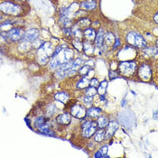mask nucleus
Here are the masks:
<instances>
[{"label":"nucleus","instance_id":"1","mask_svg":"<svg viewBox=\"0 0 158 158\" xmlns=\"http://www.w3.org/2000/svg\"><path fill=\"white\" fill-rule=\"evenodd\" d=\"M129 44L138 48H144L146 46L147 42L141 35L135 33H128L126 38Z\"/></svg>","mask_w":158,"mask_h":158},{"label":"nucleus","instance_id":"2","mask_svg":"<svg viewBox=\"0 0 158 158\" xmlns=\"http://www.w3.org/2000/svg\"><path fill=\"white\" fill-rule=\"evenodd\" d=\"M137 65L133 61H124L120 63L118 69L120 73L125 76L132 75L136 69Z\"/></svg>","mask_w":158,"mask_h":158},{"label":"nucleus","instance_id":"3","mask_svg":"<svg viewBox=\"0 0 158 158\" xmlns=\"http://www.w3.org/2000/svg\"><path fill=\"white\" fill-rule=\"evenodd\" d=\"M97 123L94 121H86L81 125L82 133L86 138H90L95 134L97 130Z\"/></svg>","mask_w":158,"mask_h":158},{"label":"nucleus","instance_id":"4","mask_svg":"<svg viewBox=\"0 0 158 158\" xmlns=\"http://www.w3.org/2000/svg\"><path fill=\"white\" fill-rule=\"evenodd\" d=\"M70 114L75 118L82 119L86 116V111L80 105H74L71 108Z\"/></svg>","mask_w":158,"mask_h":158},{"label":"nucleus","instance_id":"5","mask_svg":"<svg viewBox=\"0 0 158 158\" xmlns=\"http://www.w3.org/2000/svg\"><path fill=\"white\" fill-rule=\"evenodd\" d=\"M138 74L140 78L142 80H148L151 77V69L148 65L144 64L139 69Z\"/></svg>","mask_w":158,"mask_h":158},{"label":"nucleus","instance_id":"6","mask_svg":"<svg viewBox=\"0 0 158 158\" xmlns=\"http://www.w3.org/2000/svg\"><path fill=\"white\" fill-rule=\"evenodd\" d=\"M72 115L68 113H64L56 117V123L61 125H68L72 121Z\"/></svg>","mask_w":158,"mask_h":158},{"label":"nucleus","instance_id":"7","mask_svg":"<svg viewBox=\"0 0 158 158\" xmlns=\"http://www.w3.org/2000/svg\"><path fill=\"white\" fill-rule=\"evenodd\" d=\"M24 34H23L21 30L18 28H13L8 31L6 34V37L9 38L13 41H18L20 39L22 40Z\"/></svg>","mask_w":158,"mask_h":158},{"label":"nucleus","instance_id":"8","mask_svg":"<svg viewBox=\"0 0 158 158\" xmlns=\"http://www.w3.org/2000/svg\"><path fill=\"white\" fill-rule=\"evenodd\" d=\"M119 128V125L115 121L110 122L108 125L107 130L106 132L105 139H108L111 137L114 134L115 132L118 130Z\"/></svg>","mask_w":158,"mask_h":158},{"label":"nucleus","instance_id":"9","mask_svg":"<svg viewBox=\"0 0 158 158\" xmlns=\"http://www.w3.org/2000/svg\"><path fill=\"white\" fill-rule=\"evenodd\" d=\"M40 33L35 29H31L24 33L22 40L26 41H33L36 40L39 37Z\"/></svg>","mask_w":158,"mask_h":158},{"label":"nucleus","instance_id":"10","mask_svg":"<svg viewBox=\"0 0 158 158\" xmlns=\"http://www.w3.org/2000/svg\"><path fill=\"white\" fill-rule=\"evenodd\" d=\"M105 34L103 30H100L96 34L95 38V44L96 47L100 48L104 44Z\"/></svg>","mask_w":158,"mask_h":158},{"label":"nucleus","instance_id":"11","mask_svg":"<svg viewBox=\"0 0 158 158\" xmlns=\"http://www.w3.org/2000/svg\"><path fill=\"white\" fill-rule=\"evenodd\" d=\"M54 97L55 100L63 103H67L69 98L68 94L64 92H58L55 94Z\"/></svg>","mask_w":158,"mask_h":158},{"label":"nucleus","instance_id":"12","mask_svg":"<svg viewBox=\"0 0 158 158\" xmlns=\"http://www.w3.org/2000/svg\"><path fill=\"white\" fill-rule=\"evenodd\" d=\"M51 125L46 123L38 128L40 132L44 134L48 135L53 136L54 135V132L51 128Z\"/></svg>","mask_w":158,"mask_h":158},{"label":"nucleus","instance_id":"13","mask_svg":"<svg viewBox=\"0 0 158 158\" xmlns=\"http://www.w3.org/2000/svg\"><path fill=\"white\" fill-rule=\"evenodd\" d=\"M101 112V109L97 107H91L86 111V116L91 118L98 116Z\"/></svg>","mask_w":158,"mask_h":158},{"label":"nucleus","instance_id":"14","mask_svg":"<svg viewBox=\"0 0 158 158\" xmlns=\"http://www.w3.org/2000/svg\"><path fill=\"white\" fill-rule=\"evenodd\" d=\"M49 119L44 116H40L37 118L34 122V125L35 128H39L40 127L47 123Z\"/></svg>","mask_w":158,"mask_h":158},{"label":"nucleus","instance_id":"15","mask_svg":"<svg viewBox=\"0 0 158 158\" xmlns=\"http://www.w3.org/2000/svg\"><path fill=\"white\" fill-rule=\"evenodd\" d=\"M98 126L100 129H103L109 123L108 118L106 117L102 116L99 117L97 120Z\"/></svg>","mask_w":158,"mask_h":158},{"label":"nucleus","instance_id":"16","mask_svg":"<svg viewBox=\"0 0 158 158\" xmlns=\"http://www.w3.org/2000/svg\"><path fill=\"white\" fill-rule=\"evenodd\" d=\"M108 84V83L106 80H104L99 84L97 89V93L99 95L103 96L105 94L107 88Z\"/></svg>","mask_w":158,"mask_h":158},{"label":"nucleus","instance_id":"17","mask_svg":"<svg viewBox=\"0 0 158 158\" xmlns=\"http://www.w3.org/2000/svg\"><path fill=\"white\" fill-rule=\"evenodd\" d=\"M106 132L103 129L98 131L94 137V140L97 142H102L105 137Z\"/></svg>","mask_w":158,"mask_h":158},{"label":"nucleus","instance_id":"18","mask_svg":"<svg viewBox=\"0 0 158 158\" xmlns=\"http://www.w3.org/2000/svg\"><path fill=\"white\" fill-rule=\"evenodd\" d=\"M90 80H89L86 78H83L81 81H79L77 84V87L79 89H84L88 88L89 86Z\"/></svg>","mask_w":158,"mask_h":158},{"label":"nucleus","instance_id":"19","mask_svg":"<svg viewBox=\"0 0 158 158\" xmlns=\"http://www.w3.org/2000/svg\"><path fill=\"white\" fill-rule=\"evenodd\" d=\"M81 62H82V61L79 58H77L74 62H72V69H71V71H70L69 73H72V72H76L77 69L81 65Z\"/></svg>","mask_w":158,"mask_h":158},{"label":"nucleus","instance_id":"20","mask_svg":"<svg viewBox=\"0 0 158 158\" xmlns=\"http://www.w3.org/2000/svg\"><path fill=\"white\" fill-rule=\"evenodd\" d=\"M115 38L114 35L111 33H107L106 35H105L104 42H106L108 44L111 45L115 42Z\"/></svg>","mask_w":158,"mask_h":158},{"label":"nucleus","instance_id":"21","mask_svg":"<svg viewBox=\"0 0 158 158\" xmlns=\"http://www.w3.org/2000/svg\"><path fill=\"white\" fill-rule=\"evenodd\" d=\"M84 35L86 38H88L90 40H93L95 39L96 34L95 31L92 29H86L84 32Z\"/></svg>","mask_w":158,"mask_h":158},{"label":"nucleus","instance_id":"22","mask_svg":"<svg viewBox=\"0 0 158 158\" xmlns=\"http://www.w3.org/2000/svg\"><path fill=\"white\" fill-rule=\"evenodd\" d=\"M145 53L150 56H154L158 55V48H148L145 50Z\"/></svg>","mask_w":158,"mask_h":158},{"label":"nucleus","instance_id":"23","mask_svg":"<svg viewBox=\"0 0 158 158\" xmlns=\"http://www.w3.org/2000/svg\"><path fill=\"white\" fill-rule=\"evenodd\" d=\"M56 108L53 105H50L46 108V115L47 116H52L56 111Z\"/></svg>","mask_w":158,"mask_h":158},{"label":"nucleus","instance_id":"24","mask_svg":"<svg viewBox=\"0 0 158 158\" xmlns=\"http://www.w3.org/2000/svg\"><path fill=\"white\" fill-rule=\"evenodd\" d=\"M81 6L86 9L92 10L95 9L96 7V4L93 1L86 2L82 3L81 4Z\"/></svg>","mask_w":158,"mask_h":158},{"label":"nucleus","instance_id":"25","mask_svg":"<svg viewBox=\"0 0 158 158\" xmlns=\"http://www.w3.org/2000/svg\"><path fill=\"white\" fill-rule=\"evenodd\" d=\"M86 93L87 96H94L97 93V89L95 87L89 86L86 89Z\"/></svg>","mask_w":158,"mask_h":158},{"label":"nucleus","instance_id":"26","mask_svg":"<svg viewBox=\"0 0 158 158\" xmlns=\"http://www.w3.org/2000/svg\"><path fill=\"white\" fill-rule=\"evenodd\" d=\"M90 70V66H89V65H85V66L81 67V69H80L79 72H80V73L81 75L86 76V75L88 74Z\"/></svg>","mask_w":158,"mask_h":158},{"label":"nucleus","instance_id":"27","mask_svg":"<svg viewBox=\"0 0 158 158\" xmlns=\"http://www.w3.org/2000/svg\"><path fill=\"white\" fill-rule=\"evenodd\" d=\"M99 85V81L96 78H93L90 80L89 83V86H93V87H96Z\"/></svg>","mask_w":158,"mask_h":158},{"label":"nucleus","instance_id":"28","mask_svg":"<svg viewBox=\"0 0 158 158\" xmlns=\"http://www.w3.org/2000/svg\"><path fill=\"white\" fill-rule=\"evenodd\" d=\"M93 97L94 96H87L84 98V102L86 104H90L93 101Z\"/></svg>","mask_w":158,"mask_h":158},{"label":"nucleus","instance_id":"29","mask_svg":"<svg viewBox=\"0 0 158 158\" xmlns=\"http://www.w3.org/2000/svg\"><path fill=\"white\" fill-rule=\"evenodd\" d=\"M108 146H107L106 145L104 146L100 149V152H101V153L102 154L103 156L106 155V154H107L108 152Z\"/></svg>","mask_w":158,"mask_h":158},{"label":"nucleus","instance_id":"30","mask_svg":"<svg viewBox=\"0 0 158 158\" xmlns=\"http://www.w3.org/2000/svg\"><path fill=\"white\" fill-rule=\"evenodd\" d=\"M109 77L110 79H113L117 77V73L115 71H111L109 72Z\"/></svg>","mask_w":158,"mask_h":158},{"label":"nucleus","instance_id":"31","mask_svg":"<svg viewBox=\"0 0 158 158\" xmlns=\"http://www.w3.org/2000/svg\"><path fill=\"white\" fill-rule=\"evenodd\" d=\"M120 40L118 39H116L114 43L113 47L114 48H116L117 47H118L120 45Z\"/></svg>","mask_w":158,"mask_h":158},{"label":"nucleus","instance_id":"32","mask_svg":"<svg viewBox=\"0 0 158 158\" xmlns=\"http://www.w3.org/2000/svg\"><path fill=\"white\" fill-rule=\"evenodd\" d=\"M103 157L102 154L100 152V151L97 152L95 154V157L96 158H102Z\"/></svg>","mask_w":158,"mask_h":158},{"label":"nucleus","instance_id":"33","mask_svg":"<svg viewBox=\"0 0 158 158\" xmlns=\"http://www.w3.org/2000/svg\"><path fill=\"white\" fill-rule=\"evenodd\" d=\"M153 117L154 119L158 120V111H156L153 113Z\"/></svg>","mask_w":158,"mask_h":158},{"label":"nucleus","instance_id":"34","mask_svg":"<svg viewBox=\"0 0 158 158\" xmlns=\"http://www.w3.org/2000/svg\"><path fill=\"white\" fill-rule=\"evenodd\" d=\"M153 19L155 23L158 24V12L154 16Z\"/></svg>","mask_w":158,"mask_h":158},{"label":"nucleus","instance_id":"35","mask_svg":"<svg viewBox=\"0 0 158 158\" xmlns=\"http://www.w3.org/2000/svg\"><path fill=\"white\" fill-rule=\"evenodd\" d=\"M126 105V102H125V100H123L122 101V106H125Z\"/></svg>","mask_w":158,"mask_h":158},{"label":"nucleus","instance_id":"36","mask_svg":"<svg viewBox=\"0 0 158 158\" xmlns=\"http://www.w3.org/2000/svg\"><path fill=\"white\" fill-rule=\"evenodd\" d=\"M156 44L157 47H158V40L156 41Z\"/></svg>","mask_w":158,"mask_h":158}]
</instances>
